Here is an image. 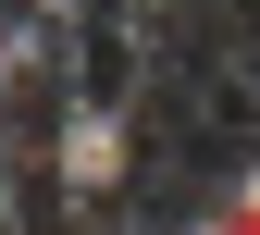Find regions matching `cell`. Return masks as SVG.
I'll return each mask as SVG.
<instances>
[{"label": "cell", "instance_id": "6da1fadb", "mask_svg": "<svg viewBox=\"0 0 260 235\" xmlns=\"http://www.w3.org/2000/svg\"><path fill=\"white\" fill-rule=\"evenodd\" d=\"M199 223H223V235H260V161H236V174L199 198Z\"/></svg>", "mask_w": 260, "mask_h": 235}, {"label": "cell", "instance_id": "7a4b0ae2", "mask_svg": "<svg viewBox=\"0 0 260 235\" xmlns=\"http://www.w3.org/2000/svg\"><path fill=\"white\" fill-rule=\"evenodd\" d=\"M186 235H223V223H186Z\"/></svg>", "mask_w": 260, "mask_h": 235}]
</instances>
